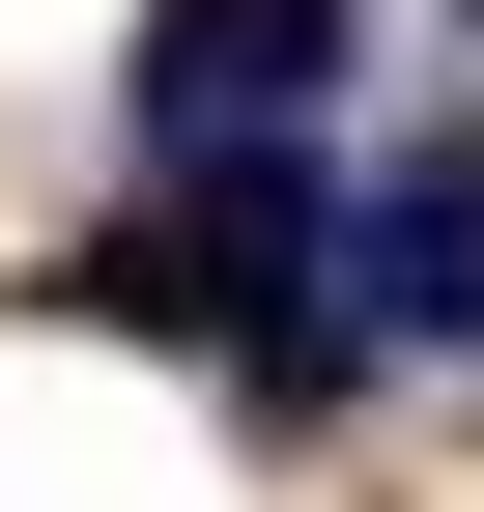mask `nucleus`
<instances>
[{"mask_svg":"<svg viewBox=\"0 0 484 512\" xmlns=\"http://www.w3.org/2000/svg\"><path fill=\"white\" fill-rule=\"evenodd\" d=\"M143 171L171 200H228V171H285L314 143V86H342V0H143Z\"/></svg>","mask_w":484,"mask_h":512,"instance_id":"f257e3e1","label":"nucleus"},{"mask_svg":"<svg viewBox=\"0 0 484 512\" xmlns=\"http://www.w3.org/2000/svg\"><path fill=\"white\" fill-rule=\"evenodd\" d=\"M342 285H371V342H484V114L371 143V228H342Z\"/></svg>","mask_w":484,"mask_h":512,"instance_id":"f03ea898","label":"nucleus"}]
</instances>
